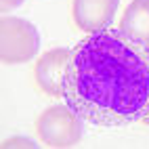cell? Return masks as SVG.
Returning a JSON list of instances; mask_svg holds the SVG:
<instances>
[{
  "label": "cell",
  "mask_w": 149,
  "mask_h": 149,
  "mask_svg": "<svg viewBox=\"0 0 149 149\" xmlns=\"http://www.w3.org/2000/svg\"><path fill=\"white\" fill-rule=\"evenodd\" d=\"M61 99L105 128L145 122L149 116V44L122 27L95 32L69 53Z\"/></svg>",
  "instance_id": "cell-1"
},
{
  "label": "cell",
  "mask_w": 149,
  "mask_h": 149,
  "mask_svg": "<svg viewBox=\"0 0 149 149\" xmlns=\"http://www.w3.org/2000/svg\"><path fill=\"white\" fill-rule=\"evenodd\" d=\"M36 134L48 147H74L84 136V118L69 105H53L36 120Z\"/></svg>",
  "instance_id": "cell-2"
},
{
  "label": "cell",
  "mask_w": 149,
  "mask_h": 149,
  "mask_svg": "<svg viewBox=\"0 0 149 149\" xmlns=\"http://www.w3.org/2000/svg\"><path fill=\"white\" fill-rule=\"evenodd\" d=\"M40 51V34L34 23L21 17L2 15L0 19V57L6 65L27 63Z\"/></svg>",
  "instance_id": "cell-3"
},
{
  "label": "cell",
  "mask_w": 149,
  "mask_h": 149,
  "mask_svg": "<svg viewBox=\"0 0 149 149\" xmlns=\"http://www.w3.org/2000/svg\"><path fill=\"white\" fill-rule=\"evenodd\" d=\"M120 0H72V19L78 29L95 34L109 27Z\"/></svg>",
  "instance_id": "cell-4"
},
{
  "label": "cell",
  "mask_w": 149,
  "mask_h": 149,
  "mask_svg": "<svg viewBox=\"0 0 149 149\" xmlns=\"http://www.w3.org/2000/svg\"><path fill=\"white\" fill-rule=\"evenodd\" d=\"M67 48H53L44 55H40V59L34 65V80H36V88L42 95L48 97H61V84H63V72L69 59Z\"/></svg>",
  "instance_id": "cell-5"
},
{
  "label": "cell",
  "mask_w": 149,
  "mask_h": 149,
  "mask_svg": "<svg viewBox=\"0 0 149 149\" xmlns=\"http://www.w3.org/2000/svg\"><path fill=\"white\" fill-rule=\"evenodd\" d=\"M120 27L136 40L149 44V0H132L122 15Z\"/></svg>",
  "instance_id": "cell-6"
},
{
  "label": "cell",
  "mask_w": 149,
  "mask_h": 149,
  "mask_svg": "<svg viewBox=\"0 0 149 149\" xmlns=\"http://www.w3.org/2000/svg\"><path fill=\"white\" fill-rule=\"evenodd\" d=\"M4 147H36V143L17 136V139H11V141H4Z\"/></svg>",
  "instance_id": "cell-7"
},
{
  "label": "cell",
  "mask_w": 149,
  "mask_h": 149,
  "mask_svg": "<svg viewBox=\"0 0 149 149\" xmlns=\"http://www.w3.org/2000/svg\"><path fill=\"white\" fill-rule=\"evenodd\" d=\"M25 2V0H0V8H2V13H11L15 8H19Z\"/></svg>",
  "instance_id": "cell-8"
},
{
  "label": "cell",
  "mask_w": 149,
  "mask_h": 149,
  "mask_svg": "<svg viewBox=\"0 0 149 149\" xmlns=\"http://www.w3.org/2000/svg\"><path fill=\"white\" fill-rule=\"evenodd\" d=\"M145 124H149V116H147V118H145Z\"/></svg>",
  "instance_id": "cell-9"
}]
</instances>
